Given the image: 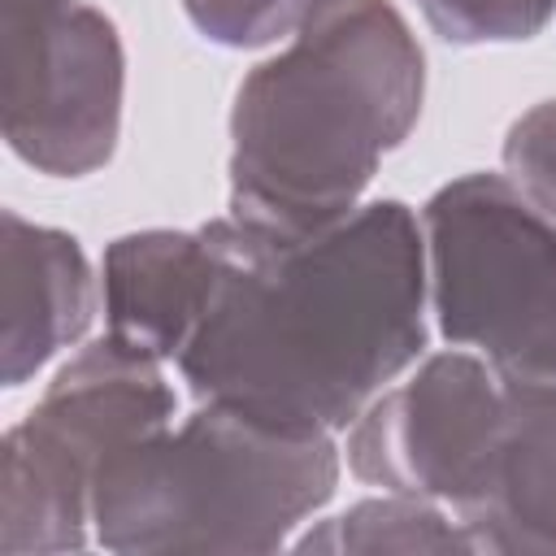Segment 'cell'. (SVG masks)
I'll return each instance as SVG.
<instances>
[{
    "mask_svg": "<svg viewBox=\"0 0 556 556\" xmlns=\"http://www.w3.org/2000/svg\"><path fill=\"white\" fill-rule=\"evenodd\" d=\"M74 0H0V35H13V30H26L61 9H70Z\"/></svg>",
    "mask_w": 556,
    "mask_h": 556,
    "instance_id": "9a60e30c",
    "label": "cell"
},
{
    "mask_svg": "<svg viewBox=\"0 0 556 556\" xmlns=\"http://www.w3.org/2000/svg\"><path fill=\"white\" fill-rule=\"evenodd\" d=\"M339 482L334 434L200 400L182 426L113 447L91 486L109 552H274Z\"/></svg>",
    "mask_w": 556,
    "mask_h": 556,
    "instance_id": "3957f363",
    "label": "cell"
},
{
    "mask_svg": "<svg viewBox=\"0 0 556 556\" xmlns=\"http://www.w3.org/2000/svg\"><path fill=\"white\" fill-rule=\"evenodd\" d=\"M426 61L391 0H330L230 109V217L295 239L348 217L421 113Z\"/></svg>",
    "mask_w": 556,
    "mask_h": 556,
    "instance_id": "7a4b0ae2",
    "label": "cell"
},
{
    "mask_svg": "<svg viewBox=\"0 0 556 556\" xmlns=\"http://www.w3.org/2000/svg\"><path fill=\"white\" fill-rule=\"evenodd\" d=\"M330 0H182L191 26L226 48H261L295 35Z\"/></svg>",
    "mask_w": 556,
    "mask_h": 556,
    "instance_id": "4fadbf2b",
    "label": "cell"
},
{
    "mask_svg": "<svg viewBox=\"0 0 556 556\" xmlns=\"http://www.w3.org/2000/svg\"><path fill=\"white\" fill-rule=\"evenodd\" d=\"M226 274L178 374L287 430H348L426 348V230L400 200L278 239L217 217Z\"/></svg>",
    "mask_w": 556,
    "mask_h": 556,
    "instance_id": "6da1fadb",
    "label": "cell"
},
{
    "mask_svg": "<svg viewBox=\"0 0 556 556\" xmlns=\"http://www.w3.org/2000/svg\"><path fill=\"white\" fill-rule=\"evenodd\" d=\"M300 547L317 552H478L469 530L447 521L430 500L387 491L334 517L326 530L304 534Z\"/></svg>",
    "mask_w": 556,
    "mask_h": 556,
    "instance_id": "8fae6325",
    "label": "cell"
},
{
    "mask_svg": "<svg viewBox=\"0 0 556 556\" xmlns=\"http://www.w3.org/2000/svg\"><path fill=\"white\" fill-rule=\"evenodd\" d=\"M0 243V356L4 387H17L87 330L96 291L87 256L65 230L4 208Z\"/></svg>",
    "mask_w": 556,
    "mask_h": 556,
    "instance_id": "30bf717a",
    "label": "cell"
},
{
    "mask_svg": "<svg viewBox=\"0 0 556 556\" xmlns=\"http://www.w3.org/2000/svg\"><path fill=\"white\" fill-rule=\"evenodd\" d=\"M504 174L556 217V100L534 104L504 139Z\"/></svg>",
    "mask_w": 556,
    "mask_h": 556,
    "instance_id": "5bb4252c",
    "label": "cell"
},
{
    "mask_svg": "<svg viewBox=\"0 0 556 556\" xmlns=\"http://www.w3.org/2000/svg\"><path fill=\"white\" fill-rule=\"evenodd\" d=\"M439 330L517 387L556 391V217L508 174H465L421 208Z\"/></svg>",
    "mask_w": 556,
    "mask_h": 556,
    "instance_id": "277c9868",
    "label": "cell"
},
{
    "mask_svg": "<svg viewBox=\"0 0 556 556\" xmlns=\"http://www.w3.org/2000/svg\"><path fill=\"white\" fill-rule=\"evenodd\" d=\"M122 39L87 4L4 35V139L52 174L83 178L113 156L122 130Z\"/></svg>",
    "mask_w": 556,
    "mask_h": 556,
    "instance_id": "8992f818",
    "label": "cell"
},
{
    "mask_svg": "<svg viewBox=\"0 0 556 556\" xmlns=\"http://www.w3.org/2000/svg\"><path fill=\"white\" fill-rule=\"evenodd\" d=\"M222 274L226 239L217 217L200 230H139L113 239L104 252L109 339L152 361H178Z\"/></svg>",
    "mask_w": 556,
    "mask_h": 556,
    "instance_id": "ba28073f",
    "label": "cell"
},
{
    "mask_svg": "<svg viewBox=\"0 0 556 556\" xmlns=\"http://www.w3.org/2000/svg\"><path fill=\"white\" fill-rule=\"evenodd\" d=\"M504 378L473 352H439L400 387H387L348 434L361 482L460 508L504 421Z\"/></svg>",
    "mask_w": 556,
    "mask_h": 556,
    "instance_id": "52a82bcc",
    "label": "cell"
},
{
    "mask_svg": "<svg viewBox=\"0 0 556 556\" xmlns=\"http://www.w3.org/2000/svg\"><path fill=\"white\" fill-rule=\"evenodd\" d=\"M504 391L500 434L456 521L478 552H556V391L517 382Z\"/></svg>",
    "mask_w": 556,
    "mask_h": 556,
    "instance_id": "9c48e42d",
    "label": "cell"
},
{
    "mask_svg": "<svg viewBox=\"0 0 556 556\" xmlns=\"http://www.w3.org/2000/svg\"><path fill=\"white\" fill-rule=\"evenodd\" d=\"M174 417L161 361L100 339L56 369L39 404L4 434L0 552H65L87 543L91 486L104 456Z\"/></svg>",
    "mask_w": 556,
    "mask_h": 556,
    "instance_id": "5b68a950",
    "label": "cell"
},
{
    "mask_svg": "<svg viewBox=\"0 0 556 556\" xmlns=\"http://www.w3.org/2000/svg\"><path fill=\"white\" fill-rule=\"evenodd\" d=\"M430 30L447 43H513L539 35L556 0H417Z\"/></svg>",
    "mask_w": 556,
    "mask_h": 556,
    "instance_id": "7c38bea8",
    "label": "cell"
}]
</instances>
